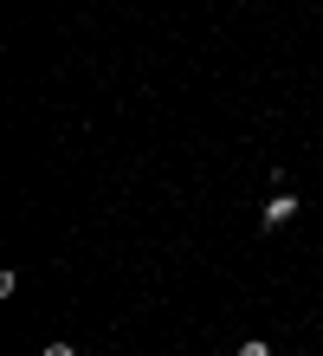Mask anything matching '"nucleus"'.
I'll return each mask as SVG.
<instances>
[{
    "instance_id": "nucleus-1",
    "label": "nucleus",
    "mask_w": 323,
    "mask_h": 356,
    "mask_svg": "<svg viewBox=\"0 0 323 356\" xmlns=\"http://www.w3.org/2000/svg\"><path fill=\"white\" fill-rule=\"evenodd\" d=\"M291 220H297V201L291 195H272L265 201V227H291Z\"/></svg>"
},
{
    "instance_id": "nucleus-2",
    "label": "nucleus",
    "mask_w": 323,
    "mask_h": 356,
    "mask_svg": "<svg viewBox=\"0 0 323 356\" xmlns=\"http://www.w3.org/2000/svg\"><path fill=\"white\" fill-rule=\"evenodd\" d=\"M240 356H272V343H258V337H252V343H240Z\"/></svg>"
},
{
    "instance_id": "nucleus-3",
    "label": "nucleus",
    "mask_w": 323,
    "mask_h": 356,
    "mask_svg": "<svg viewBox=\"0 0 323 356\" xmlns=\"http://www.w3.org/2000/svg\"><path fill=\"white\" fill-rule=\"evenodd\" d=\"M39 356H78L72 343H46V350H39Z\"/></svg>"
}]
</instances>
